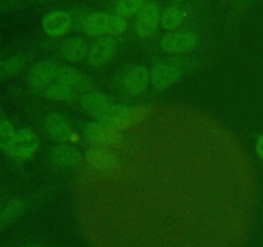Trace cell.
<instances>
[{
  "instance_id": "cell-1",
  "label": "cell",
  "mask_w": 263,
  "mask_h": 247,
  "mask_svg": "<svg viewBox=\"0 0 263 247\" xmlns=\"http://www.w3.org/2000/svg\"><path fill=\"white\" fill-rule=\"evenodd\" d=\"M145 113V108L143 107H127V105L113 104L109 112L105 115L100 122L116 129H126L134 123L139 122Z\"/></svg>"
},
{
  "instance_id": "cell-2",
  "label": "cell",
  "mask_w": 263,
  "mask_h": 247,
  "mask_svg": "<svg viewBox=\"0 0 263 247\" xmlns=\"http://www.w3.org/2000/svg\"><path fill=\"white\" fill-rule=\"evenodd\" d=\"M161 21V10L157 3H144L135 21V31L140 38H148L157 31Z\"/></svg>"
},
{
  "instance_id": "cell-3",
  "label": "cell",
  "mask_w": 263,
  "mask_h": 247,
  "mask_svg": "<svg viewBox=\"0 0 263 247\" xmlns=\"http://www.w3.org/2000/svg\"><path fill=\"white\" fill-rule=\"evenodd\" d=\"M39 148V138L32 130L30 129H21L15 134V138L13 140L8 153L10 156L20 160H27L33 156Z\"/></svg>"
},
{
  "instance_id": "cell-4",
  "label": "cell",
  "mask_w": 263,
  "mask_h": 247,
  "mask_svg": "<svg viewBox=\"0 0 263 247\" xmlns=\"http://www.w3.org/2000/svg\"><path fill=\"white\" fill-rule=\"evenodd\" d=\"M86 160L90 167L103 175H116L121 169L118 160L103 148L89 149L86 153Z\"/></svg>"
},
{
  "instance_id": "cell-5",
  "label": "cell",
  "mask_w": 263,
  "mask_h": 247,
  "mask_svg": "<svg viewBox=\"0 0 263 247\" xmlns=\"http://www.w3.org/2000/svg\"><path fill=\"white\" fill-rule=\"evenodd\" d=\"M85 134L91 143L100 147L116 146L122 140V136L116 129L103 122H89L85 126Z\"/></svg>"
},
{
  "instance_id": "cell-6",
  "label": "cell",
  "mask_w": 263,
  "mask_h": 247,
  "mask_svg": "<svg viewBox=\"0 0 263 247\" xmlns=\"http://www.w3.org/2000/svg\"><path fill=\"white\" fill-rule=\"evenodd\" d=\"M58 64L53 59H46V61L39 62L31 68L28 75V81L31 86L35 89H43L45 87L54 77L58 74Z\"/></svg>"
},
{
  "instance_id": "cell-7",
  "label": "cell",
  "mask_w": 263,
  "mask_h": 247,
  "mask_svg": "<svg viewBox=\"0 0 263 247\" xmlns=\"http://www.w3.org/2000/svg\"><path fill=\"white\" fill-rule=\"evenodd\" d=\"M197 35L190 32L168 33L161 40V46L168 53H186L197 45Z\"/></svg>"
},
{
  "instance_id": "cell-8",
  "label": "cell",
  "mask_w": 263,
  "mask_h": 247,
  "mask_svg": "<svg viewBox=\"0 0 263 247\" xmlns=\"http://www.w3.org/2000/svg\"><path fill=\"white\" fill-rule=\"evenodd\" d=\"M81 104L90 115H92L100 121L105 117V115L113 107L112 100L107 95L97 92L85 93L81 98Z\"/></svg>"
},
{
  "instance_id": "cell-9",
  "label": "cell",
  "mask_w": 263,
  "mask_h": 247,
  "mask_svg": "<svg viewBox=\"0 0 263 247\" xmlns=\"http://www.w3.org/2000/svg\"><path fill=\"white\" fill-rule=\"evenodd\" d=\"M180 69L176 64L170 63V62H161L153 67L152 71V81L153 86L157 90H164L171 86L174 82H176L180 77Z\"/></svg>"
},
{
  "instance_id": "cell-10",
  "label": "cell",
  "mask_w": 263,
  "mask_h": 247,
  "mask_svg": "<svg viewBox=\"0 0 263 247\" xmlns=\"http://www.w3.org/2000/svg\"><path fill=\"white\" fill-rule=\"evenodd\" d=\"M72 26L71 15L63 10H55L45 15L43 21V28L49 36L58 38L69 31Z\"/></svg>"
},
{
  "instance_id": "cell-11",
  "label": "cell",
  "mask_w": 263,
  "mask_h": 247,
  "mask_svg": "<svg viewBox=\"0 0 263 247\" xmlns=\"http://www.w3.org/2000/svg\"><path fill=\"white\" fill-rule=\"evenodd\" d=\"M117 49V41L112 38H102L92 45L89 51V61L94 66H103L107 63Z\"/></svg>"
},
{
  "instance_id": "cell-12",
  "label": "cell",
  "mask_w": 263,
  "mask_h": 247,
  "mask_svg": "<svg viewBox=\"0 0 263 247\" xmlns=\"http://www.w3.org/2000/svg\"><path fill=\"white\" fill-rule=\"evenodd\" d=\"M57 79H58V82L71 87L76 93L85 92L90 87V80L84 74L72 67H59Z\"/></svg>"
},
{
  "instance_id": "cell-13",
  "label": "cell",
  "mask_w": 263,
  "mask_h": 247,
  "mask_svg": "<svg viewBox=\"0 0 263 247\" xmlns=\"http://www.w3.org/2000/svg\"><path fill=\"white\" fill-rule=\"evenodd\" d=\"M45 128L48 133L59 142H69L73 136V131H72L68 121L63 116L57 115V113L46 117Z\"/></svg>"
},
{
  "instance_id": "cell-14",
  "label": "cell",
  "mask_w": 263,
  "mask_h": 247,
  "mask_svg": "<svg viewBox=\"0 0 263 247\" xmlns=\"http://www.w3.org/2000/svg\"><path fill=\"white\" fill-rule=\"evenodd\" d=\"M149 71L143 66H135L125 75V85L131 94H140L149 84Z\"/></svg>"
},
{
  "instance_id": "cell-15",
  "label": "cell",
  "mask_w": 263,
  "mask_h": 247,
  "mask_svg": "<svg viewBox=\"0 0 263 247\" xmlns=\"http://www.w3.org/2000/svg\"><path fill=\"white\" fill-rule=\"evenodd\" d=\"M109 22H110V15H108L107 13H103V12L91 13V14L85 20L84 30L85 32L92 36L103 35V33L108 32Z\"/></svg>"
},
{
  "instance_id": "cell-16",
  "label": "cell",
  "mask_w": 263,
  "mask_h": 247,
  "mask_svg": "<svg viewBox=\"0 0 263 247\" xmlns=\"http://www.w3.org/2000/svg\"><path fill=\"white\" fill-rule=\"evenodd\" d=\"M62 51H63V56L68 61L77 62L86 57V54L89 53V46H87L86 41L84 39L72 38L64 41L63 46H62Z\"/></svg>"
},
{
  "instance_id": "cell-17",
  "label": "cell",
  "mask_w": 263,
  "mask_h": 247,
  "mask_svg": "<svg viewBox=\"0 0 263 247\" xmlns=\"http://www.w3.org/2000/svg\"><path fill=\"white\" fill-rule=\"evenodd\" d=\"M45 95L50 99L61 100V102H73L77 99V93L72 90L71 87L61 84V82H54L50 84L45 89Z\"/></svg>"
},
{
  "instance_id": "cell-18",
  "label": "cell",
  "mask_w": 263,
  "mask_h": 247,
  "mask_svg": "<svg viewBox=\"0 0 263 247\" xmlns=\"http://www.w3.org/2000/svg\"><path fill=\"white\" fill-rule=\"evenodd\" d=\"M79 152L69 146H58L53 151V161L64 167L73 166L79 161Z\"/></svg>"
},
{
  "instance_id": "cell-19",
  "label": "cell",
  "mask_w": 263,
  "mask_h": 247,
  "mask_svg": "<svg viewBox=\"0 0 263 247\" xmlns=\"http://www.w3.org/2000/svg\"><path fill=\"white\" fill-rule=\"evenodd\" d=\"M23 207H25V205H23L22 201L13 200L9 203H7L4 207L0 208V229L12 224L21 215Z\"/></svg>"
},
{
  "instance_id": "cell-20",
  "label": "cell",
  "mask_w": 263,
  "mask_h": 247,
  "mask_svg": "<svg viewBox=\"0 0 263 247\" xmlns=\"http://www.w3.org/2000/svg\"><path fill=\"white\" fill-rule=\"evenodd\" d=\"M182 21H184V12L177 5H171V7L167 8L161 18L162 26L168 31H174L177 27H180Z\"/></svg>"
},
{
  "instance_id": "cell-21",
  "label": "cell",
  "mask_w": 263,
  "mask_h": 247,
  "mask_svg": "<svg viewBox=\"0 0 263 247\" xmlns=\"http://www.w3.org/2000/svg\"><path fill=\"white\" fill-rule=\"evenodd\" d=\"M25 66V58L22 56H14L0 61V80L14 76Z\"/></svg>"
},
{
  "instance_id": "cell-22",
  "label": "cell",
  "mask_w": 263,
  "mask_h": 247,
  "mask_svg": "<svg viewBox=\"0 0 263 247\" xmlns=\"http://www.w3.org/2000/svg\"><path fill=\"white\" fill-rule=\"evenodd\" d=\"M15 134L17 131H15L13 123L7 118H2L0 120V148L4 149L5 152H9Z\"/></svg>"
},
{
  "instance_id": "cell-23",
  "label": "cell",
  "mask_w": 263,
  "mask_h": 247,
  "mask_svg": "<svg viewBox=\"0 0 263 247\" xmlns=\"http://www.w3.org/2000/svg\"><path fill=\"white\" fill-rule=\"evenodd\" d=\"M144 3L141 0H121L116 3L115 9L120 17H130L135 13H139Z\"/></svg>"
},
{
  "instance_id": "cell-24",
  "label": "cell",
  "mask_w": 263,
  "mask_h": 247,
  "mask_svg": "<svg viewBox=\"0 0 263 247\" xmlns=\"http://www.w3.org/2000/svg\"><path fill=\"white\" fill-rule=\"evenodd\" d=\"M126 28H127V21L123 20V17H120V15L117 14L110 15L109 28H108V32H109L110 35H120V33H122Z\"/></svg>"
},
{
  "instance_id": "cell-25",
  "label": "cell",
  "mask_w": 263,
  "mask_h": 247,
  "mask_svg": "<svg viewBox=\"0 0 263 247\" xmlns=\"http://www.w3.org/2000/svg\"><path fill=\"white\" fill-rule=\"evenodd\" d=\"M13 7H15L14 2H9V0H0V12H5V10H10Z\"/></svg>"
},
{
  "instance_id": "cell-26",
  "label": "cell",
  "mask_w": 263,
  "mask_h": 247,
  "mask_svg": "<svg viewBox=\"0 0 263 247\" xmlns=\"http://www.w3.org/2000/svg\"><path fill=\"white\" fill-rule=\"evenodd\" d=\"M256 151H257V154L259 156V158L263 160V134L261 136H258V139H257Z\"/></svg>"
},
{
  "instance_id": "cell-27",
  "label": "cell",
  "mask_w": 263,
  "mask_h": 247,
  "mask_svg": "<svg viewBox=\"0 0 263 247\" xmlns=\"http://www.w3.org/2000/svg\"><path fill=\"white\" fill-rule=\"evenodd\" d=\"M30 247H40V246H30Z\"/></svg>"
},
{
  "instance_id": "cell-28",
  "label": "cell",
  "mask_w": 263,
  "mask_h": 247,
  "mask_svg": "<svg viewBox=\"0 0 263 247\" xmlns=\"http://www.w3.org/2000/svg\"><path fill=\"white\" fill-rule=\"evenodd\" d=\"M0 208H2V207H0Z\"/></svg>"
}]
</instances>
